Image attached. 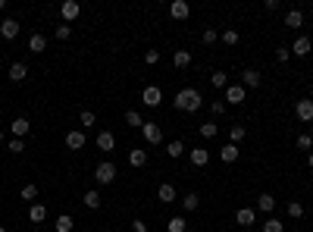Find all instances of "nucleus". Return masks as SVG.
<instances>
[{
	"label": "nucleus",
	"mask_w": 313,
	"mask_h": 232,
	"mask_svg": "<svg viewBox=\"0 0 313 232\" xmlns=\"http://www.w3.org/2000/svg\"><path fill=\"white\" fill-rule=\"evenodd\" d=\"M172 104H176L179 113H197L200 107H204V97H200L197 88H182V91L172 97Z\"/></svg>",
	"instance_id": "nucleus-1"
},
{
	"label": "nucleus",
	"mask_w": 313,
	"mask_h": 232,
	"mask_svg": "<svg viewBox=\"0 0 313 232\" xmlns=\"http://www.w3.org/2000/svg\"><path fill=\"white\" fill-rule=\"evenodd\" d=\"M113 179H116V167L110 163V160H103V163L94 167V182H97V185H110Z\"/></svg>",
	"instance_id": "nucleus-2"
},
{
	"label": "nucleus",
	"mask_w": 313,
	"mask_h": 232,
	"mask_svg": "<svg viewBox=\"0 0 313 232\" xmlns=\"http://www.w3.org/2000/svg\"><path fill=\"white\" fill-rule=\"evenodd\" d=\"M141 135H144L147 145H160V141H163V129L157 126V122H147V119H144V126H141Z\"/></svg>",
	"instance_id": "nucleus-3"
},
{
	"label": "nucleus",
	"mask_w": 313,
	"mask_h": 232,
	"mask_svg": "<svg viewBox=\"0 0 313 232\" xmlns=\"http://www.w3.org/2000/svg\"><path fill=\"white\" fill-rule=\"evenodd\" d=\"M141 104L144 107H160L163 104V91H160L157 85H147L144 91H141Z\"/></svg>",
	"instance_id": "nucleus-4"
},
{
	"label": "nucleus",
	"mask_w": 313,
	"mask_h": 232,
	"mask_svg": "<svg viewBox=\"0 0 313 232\" xmlns=\"http://www.w3.org/2000/svg\"><path fill=\"white\" fill-rule=\"evenodd\" d=\"M60 16H63L66 22H76L79 16H82V4H79V0H66V4L60 7Z\"/></svg>",
	"instance_id": "nucleus-5"
},
{
	"label": "nucleus",
	"mask_w": 313,
	"mask_h": 232,
	"mask_svg": "<svg viewBox=\"0 0 313 232\" xmlns=\"http://www.w3.org/2000/svg\"><path fill=\"white\" fill-rule=\"evenodd\" d=\"M169 16H172L176 22H185L188 16H191V7L185 4V0H172V4H169Z\"/></svg>",
	"instance_id": "nucleus-6"
},
{
	"label": "nucleus",
	"mask_w": 313,
	"mask_h": 232,
	"mask_svg": "<svg viewBox=\"0 0 313 232\" xmlns=\"http://www.w3.org/2000/svg\"><path fill=\"white\" fill-rule=\"evenodd\" d=\"M294 113H298L301 122H313V101H310V97L298 101V104H294Z\"/></svg>",
	"instance_id": "nucleus-7"
},
{
	"label": "nucleus",
	"mask_w": 313,
	"mask_h": 232,
	"mask_svg": "<svg viewBox=\"0 0 313 232\" xmlns=\"http://www.w3.org/2000/svg\"><path fill=\"white\" fill-rule=\"evenodd\" d=\"M10 132H13L16 138H25V135L31 132V122H28L25 116H16V119L10 122Z\"/></svg>",
	"instance_id": "nucleus-8"
},
{
	"label": "nucleus",
	"mask_w": 313,
	"mask_h": 232,
	"mask_svg": "<svg viewBox=\"0 0 313 232\" xmlns=\"http://www.w3.org/2000/svg\"><path fill=\"white\" fill-rule=\"evenodd\" d=\"M245 94H248V91H245V85H241V82H238V85H235V82H229V88H226V101H229V104H241V101H245Z\"/></svg>",
	"instance_id": "nucleus-9"
},
{
	"label": "nucleus",
	"mask_w": 313,
	"mask_h": 232,
	"mask_svg": "<svg viewBox=\"0 0 313 232\" xmlns=\"http://www.w3.org/2000/svg\"><path fill=\"white\" fill-rule=\"evenodd\" d=\"M66 148H69V151H82V148H85V132H82V129L66 132Z\"/></svg>",
	"instance_id": "nucleus-10"
},
{
	"label": "nucleus",
	"mask_w": 313,
	"mask_h": 232,
	"mask_svg": "<svg viewBox=\"0 0 313 232\" xmlns=\"http://www.w3.org/2000/svg\"><path fill=\"white\" fill-rule=\"evenodd\" d=\"M188 157H191V167H207L210 163V151L207 148H191Z\"/></svg>",
	"instance_id": "nucleus-11"
},
{
	"label": "nucleus",
	"mask_w": 313,
	"mask_h": 232,
	"mask_svg": "<svg viewBox=\"0 0 313 232\" xmlns=\"http://www.w3.org/2000/svg\"><path fill=\"white\" fill-rule=\"evenodd\" d=\"M16 35H19V22H16V19H4V22H0V38L13 41Z\"/></svg>",
	"instance_id": "nucleus-12"
},
{
	"label": "nucleus",
	"mask_w": 313,
	"mask_h": 232,
	"mask_svg": "<svg viewBox=\"0 0 313 232\" xmlns=\"http://www.w3.org/2000/svg\"><path fill=\"white\" fill-rule=\"evenodd\" d=\"M28 220H31V223H44V220H47V207H44L41 201L28 204Z\"/></svg>",
	"instance_id": "nucleus-13"
},
{
	"label": "nucleus",
	"mask_w": 313,
	"mask_h": 232,
	"mask_svg": "<svg viewBox=\"0 0 313 232\" xmlns=\"http://www.w3.org/2000/svg\"><path fill=\"white\" fill-rule=\"evenodd\" d=\"M235 223H238V226H254V223H257V210H251V207H241V210L235 213Z\"/></svg>",
	"instance_id": "nucleus-14"
},
{
	"label": "nucleus",
	"mask_w": 313,
	"mask_h": 232,
	"mask_svg": "<svg viewBox=\"0 0 313 232\" xmlns=\"http://www.w3.org/2000/svg\"><path fill=\"white\" fill-rule=\"evenodd\" d=\"M313 50V44H310V38H304V35H301V38L298 41H294L291 44V57H307V53Z\"/></svg>",
	"instance_id": "nucleus-15"
},
{
	"label": "nucleus",
	"mask_w": 313,
	"mask_h": 232,
	"mask_svg": "<svg viewBox=\"0 0 313 232\" xmlns=\"http://www.w3.org/2000/svg\"><path fill=\"white\" fill-rule=\"evenodd\" d=\"M238 154H241V151H238V145H232V141L219 148V160H223V163H235V160H238Z\"/></svg>",
	"instance_id": "nucleus-16"
},
{
	"label": "nucleus",
	"mask_w": 313,
	"mask_h": 232,
	"mask_svg": "<svg viewBox=\"0 0 313 232\" xmlns=\"http://www.w3.org/2000/svg\"><path fill=\"white\" fill-rule=\"evenodd\" d=\"M157 198H160V204H172V201H176V185L163 182V185L157 188Z\"/></svg>",
	"instance_id": "nucleus-17"
},
{
	"label": "nucleus",
	"mask_w": 313,
	"mask_h": 232,
	"mask_svg": "<svg viewBox=\"0 0 313 232\" xmlns=\"http://www.w3.org/2000/svg\"><path fill=\"white\" fill-rule=\"evenodd\" d=\"M128 163H132L135 170L147 167V151H141V148H132V151H128Z\"/></svg>",
	"instance_id": "nucleus-18"
},
{
	"label": "nucleus",
	"mask_w": 313,
	"mask_h": 232,
	"mask_svg": "<svg viewBox=\"0 0 313 232\" xmlns=\"http://www.w3.org/2000/svg\"><path fill=\"white\" fill-rule=\"evenodd\" d=\"M241 85H245V91H248V88H260V73H257V69H245V73H241Z\"/></svg>",
	"instance_id": "nucleus-19"
},
{
	"label": "nucleus",
	"mask_w": 313,
	"mask_h": 232,
	"mask_svg": "<svg viewBox=\"0 0 313 232\" xmlns=\"http://www.w3.org/2000/svg\"><path fill=\"white\" fill-rule=\"evenodd\" d=\"M7 76H10V82H25V76H28V66H25V63H13Z\"/></svg>",
	"instance_id": "nucleus-20"
},
{
	"label": "nucleus",
	"mask_w": 313,
	"mask_h": 232,
	"mask_svg": "<svg viewBox=\"0 0 313 232\" xmlns=\"http://www.w3.org/2000/svg\"><path fill=\"white\" fill-rule=\"evenodd\" d=\"M97 148L100 151H113L116 148V135L113 132H97Z\"/></svg>",
	"instance_id": "nucleus-21"
},
{
	"label": "nucleus",
	"mask_w": 313,
	"mask_h": 232,
	"mask_svg": "<svg viewBox=\"0 0 313 232\" xmlns=\"http://www.w3.org/2000/svg\"><path fill=\"white\" fill-rule=\"evenodd\" d=\"M257 210H263V213H272V210H275V198H272L269 191H263L260 198H257Z\"/></svg>",
	"instance_id": "nucleus-22"
},
{
	"label": "nucleus",
	"mask_w": 313,
	"mask_h": 232,
	"mask_svg": "<svg viewBox=\"0 0 313 232\" xmlns=\"http://www.w3.org/2000/svg\"><path fill=\"white\" fill-rule=\"evenodd\" d=\"M285 25H288V28H301V25H304V13H301V10H288V13H285Z\"/></svg>",
	"instance_id": "nucleus-23"
},
{
	"label": "nucleus",
	"mask_w": 313,
	"mask_h": 232,
	"mask_svg": "<svg viewBox=\"0 0 313 232\" xmlns=\"http://www.w3.org/2000/svg\"><path fill=\"white\" fill-rule=\"evenodd\" d=\"M172 66H176V69H188V66H191V53H188V50H176V53H172Z\"/></svg>",
	"instance_id": "nucleus-24"
},
{
	"label": "nucleus",
	"mask_w": 313,
	"mask_h": 232,
	"mask_svg": "<svg viewBox=\"0 0 313 232\" xmlns=\"http://www.w3.org/2000/svg\"><path fill=\"white\" fill-rule=\"evenodd\" d=\"M44 47H47V38H44V35H38V31H34L31 38H28V50H31V53H44Z\"/></svg>",
	"instance_id": "nucleus-25"
},
{
	"label": "nucleus",
	"mask_w": 313,
	"mask_h": 232,
	"mask_svg": "<svg viewBox=\"0 0 313 232\" xmlns=\"http://www.w3.org/2000/svg\"><path fill=\"white\" fill-rule=\"evenodd\" d=\"M82 204L91 207V210H97V207H100V191H94V188L85 191V194H82Z\"/></svg>",
	"instance_id": "nucleus-26"
},
{
	"label": "nucleus",
	"mask_w": 313,
	"mask_h": 232,
	"mask_svg": "<svg viewBox=\"0 0 313 232\" xmlns=\"http://www.w3.org/2000/svg\"><path fill=\"white\" fill-rule=\"evenodd\" d=\"M210 85H213V88H223V91H226V88H229V76L223 73V69H216V73L210 76Z\"/></svg>",
	"instance_id": "nucleus-27"
},
{
	"label": "nucleus",
	"mask_w": 313,
	"mask_h": 232,
	"mask_svg": "<svg viewBox=\"0 0 313 232\" xmlns=\"http://www.w3.org/2000/svg\"><path fill=\"white\" fill-rule=\"evenodd\" d=\"M22 201H28V204H34V198H38V185H34V182H28V185H22Z\"/></svg>",
	"instance_id": "nucleus-28"
},
{
	"label": "nucleus",
	"mask_w": 313,
	"mask_h": 232,
	"mask_svg": "<svg viewBox=\"0 0 313 232\" xmlns=\"http://www.w3.org/2000/svg\"><path fill=\"white\" fill-rule=\"evenodd\" d=\"M185 151H188V148H185V145H182V141H169V145H166V154H169L172 160H179V157H182V154H185Z\"/></svg>",
	"instance_id": "nucleus-29"
},
{
	"label": "nucleus",
	"mask_w": 313,
	"mask_h": 232,
	"mask_svg": "<svg viewBox=\"0 0 313 232\" xmlns=\"http://www.w3.org/2000/svg\"><path fill=\"white\" fill-rule=\"evenodd\" d=\"M125 122H128L132 129H141V126H144V116H141L138 110H128V113H125Z\"/></svg>",
	"instance_id": "nucleus-30"
},
{
	"label": "nucleus",
	"mask_w": 313,
	"mask_h": 232,
	"mask_svg": "<svg viewBox=\"0 0 313 232\" xmlns=\"http://www.w3.org/2000/svg\"><path fill=\"white\" fill-rule=\"evenodd\" d=\"M245 135H248V129H245V126H232V129H229V141H232V145L245 141Z\"/></svg>",
	"instance_id": "nucleus-31"
},
{
	"label": "nucleus",
	"mask_w": 313,
	"mask_h": 232,
	"mask_svg": "<svg viewBox=\"0 0 313 232\" xmlns=\"http://www.w3.org/2000/svg\"><path fill=\"white\" fill-rule=\"evenodd\" d=\"M182 207H185V210H197V207H200V198H197L194 191H188L185 198H182Z\"/></svg>",
	"instance_id": "nucleus-32"
},
{
	"label": "nucleus",
	"mask_w": 313,
	"mask_h": 232,
	"mask_svg": "<svg viewBox=\"0 0 313 232\" xmlns=\"http://www.w3.org/2000/svg\"><path fill=\"white\" fill-rule=\"evenodd\" d=\"M288 217L291 220H301L304 217V204L301 201H288Z\"/></svg>",
	"instance_id": "nucleus-33"
},
{
	"label": "nucleus",
	"mask_w": 313,
	"mask_h": 232,
	"mask_svg": "<svg viewBox=\"0 0 313 232\" xmlns=\"http://www.w3.org/2000/svg\"><path fill=\"white\" fill-rule=\"evenodd\" d=\"M185 229H188V223L182 220V217H172V220L166 223V232H185Z\"/></svg>",
	"instance_id": "nucleus-34"
},
{
	"label": "nucleus",
	"mask_w": 313,
	"mask_h": 232,
	"mask_svg": "<svg viewBox=\"0 0 313 232\" xmlns=\"http://www.w3.org/2000/svg\"><path fill=\"white\" fill-rule=\"evenodd\" d=\"M219 38H223V41H226V44H229V47H235V44H238V41H241V35H238V31H235V28H229V31H223V35H219Z\"/></svg>",
	"instance_id": "nucleus-35"
},
{
	"label": "nucleus",
	"mask_w": 313,
	"mask_h": 232,
	"mask_svg": "<svg viewBox=\"0 0 313 232\" xmlns=\"http://www.w3.org/2000/svg\"><path fill=\"white\" fill-rule=\"evenodd\" d=\"M263 232H285V226H282V220H275V217H269V220L263 223Z\"/></svg>",
	"instance_id": "nucleus-36"
},
{
	"label": "nucleus",
	"mask_w": 313,
	"mask_h": 232,
	"mask_svg": "<svg viewBox=\"0 0 313 232\" xmlns=\"http://www.w3.org/2000/svg\"><path fill=\"white\" fill-rule=\"evenodd\" d=\"M94 119H97V116H94V110H82V116H79V122H82V132H85L88 126H94Z\"/></svg>",
	"instance_id": "nucleus-37"
},
{
	"label": "nucleus",
	"mask_w": 313,
	"mask_h": 232,
	"mask_svg": "<svg viewBox=\"0 0 313 232\" xmlns=\"http://www.w3.org/2000/svg\"><path fill=\"white\" fill-rule=\"evenodd\" d=\"M72 226H76V223H72V217H66V213H63V217H57V232H72Z\"/></svg>",
	"instance_id": "nucleus-38"
},
{
	"label": "nucleus",
	"mask_w": 313,
	"mask_h": 232,
	"mask_svg": "<svg viewBox=\"0 0 313 232\" xmlns=\"http://www.w3.org/2000/svg\"><path fill=\"white\" fill-rule=\"evenodd\" d=\"M298 148L310 154V148H313V135H310V132H304V135H298Z\"/></svg>",
	"instance_id": "nucleus-39"
},
{
	"label": "nucleus",
	"mask_w": 313,
	"mask_h": 232,
	"mask_svg": "<svg viewBox=\"0 0 313 232\" xmlns=\"http://www.w3.org/2000/svg\"><path fill=\"white\" fill-rule=\"evenodd\" d=\"M197 132H200V135H204V138H213V135L219 132V126H216V122H204V126H200Z\"/></svg>",
	"instance_id": "nucleus-40"
},
{
	"label": "nucleus",
	"mask_w": 313,
	"mask_h": 232,
	"mask_svg": "<svg viewBox=\"0 0 313 232\" xmlns=\"http://www.w3.org/2000/svg\"><path fill=\"white\" fill-rule=\"evenodd\" d=\"M7 151H10V154H22V151H25V141H22V138H13L10 145H7Z\"/></svg>",
	"instance_id": "nucleus-41"
},
{
	"label": "nucleus",
	"mask_w": 313,
	"mask_h": 232,
	"mask_svg": "<svg viewBox=\"0 0 313 232\" xmlns=\"http://www.w3.org/2000/svg\"><path fill=\"white\" fill-rule=\"evenodd\" d=\"M72 38V25H57V41H69Z\"/></svg>",
	"instance_id": "nucleus-42"
},
{
	"label": "nucleus",
	"mask_w": 313,
	"mask_h": 232,
	"mask_svg": "<svg viewBox=\"0 0 313 232\" xmlns=\"http://www.w3.org/2000/svg\"><path fill=\"white\" fill-rule=\"evenodd\" d=\"M200 38H204V44H216V41H219V31H216V28H207Z\"/></svg>",
	"instance_id": "nucleus-43"
},
{
	"label": "nucleus",
	"mask_w": 313,
	"mask_h": 232,
	"mask_svg": "<svg viewBox=\"0 0 313 232\" xmlns=\"http://www.w3.org/2000/svg\"><path fill=\"white\" fill-rule=\"evenodd\" d=\"M144 63H147V66H157V63H160V50H147V53H144Z\"/></svg>",
	"instance_id": "nucleus-44"
},
{
	"label": "nucleus",
	"mask_w": 313,
	"mask_h": 232,
	"mask_svg": "<svg viewBox=\"0 0 313 232\" xmlns=\"http://www.w3.org/2000/svg\"><path fill=\"white\" fill-rule=\"evenodd\" d=\"M275 60H279V63H288V60H291V47H279V50H275Z\"/></svg>",
	"instance_id": "nucleus-45"
},
{
	"label": "nucleus",
	"mask_w": 313,
	"mask_h": 232,
	"mask_svg": "<svg viewBox=\"0 0 313 232\" xmlns=\"http://www.w3.org/2000/svg\"><path fill=\"white\" fill-rule=\"evenodd\" d=\"M210 110H213V116H223V113H226V104H223V101H213Z\"/></svg>",
	"instance_id": "nucleus-46"
},
{
	"label": "nucleus",
	"mask_w": 313,
	"mask_h": 232,
	"mask_svg": "<svg viewBox=\"0 0 313 232\" xmlns=\"http://www.w3.org/2000/svg\"><path fill=\"white\" fill-rule=\"evenodd\" d=\"M132 232H151V229H147L144 220H135V223H132Z\"/></svg>",
	"instance_id": "nucleus-47"
},
{
	"label": "nucleus",
	"mask_w": 313,
	"mask_h": 232,
	"mask_svg": "<svg viewBox=\"0 0 313 232\" xmlns=\"http://www.w3.org/2000/svg\"><path fill=\"white\" fill-rule=\"evenodd\" d=\"M307 163H310V170H313V151H310V154H307Z\"/></svg>",
	"instance_id": "nucleus-48"
},
{
	"label": "nucleus",
	"mask_w": 313,
	"mask_h": 232,
	"mask_svg": "<svg viewBox=\"0 0 313 232\" xmlns=\"http://www.w3.org/2000/svg\"><path fill=\"white\" fill-rule=\"evenodd\" d=\"M0 145H4V129H0Z\"/></svg>",
	"instance_id": "nucleus-49"
},
{
	"label": "nucleus",
	"mask_w": 313,
	"mask_h": 232,
	"mask_svg": "<svg viewBox=\"0 0 313 232\" xmlns=\"http://www.w3.org/2000/svg\"><path fill=\"white\" fill-rule=\"evenodd\" d=\"M4 7H7V0H0V10H4Z\"/></svg>",
	"instance_id": "nucleus-50"
},
{
	"label": "nucleus",
	"mask_w": 313,
	"mask_h": 232,
	"mask_svg": "<svg viewBox=\"0 0 313 232\" xmlns=\"http://www.w3.org/2000/svg\"><path fill=\"white\" fill-rule=\"evenodd\" d=\"M0 232H7V226H0Z\"/></svg>",
	"instance_id": "nucleus-51"
},
{
	"label": "nucleus",
	"mask_w": 313,
	"mask_h": 232,
	"mask_svg": "<svg viewBox=\"0 0 313 232\" xmlns=\"http://www.w3.org/2000/svg\"><path fill=\"white\" fill-rule=\"evenodd\" d=\"M310 101H313V91H310Z\"/></svg>",
	"instance_id": "nucleus-52"
}]
</instances>
